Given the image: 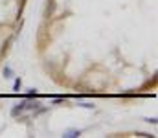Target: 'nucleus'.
<instances>
[{"instance_id":"nucleus-1","label":"nucleus","mask_w":158,"mask_h":138,"mask_svg":"<svg viewBox=\"0 0 158 138\" xmlns=\"http://www.w3.org/2000/svg\"><path fill=\"white\" fill-rule=\"evenodd\" d=\"M35 107H39L37 101H30L28 98H24V101L17 103V105L11 109V116H19V114H22L24 111H31V109H35Z\"/></svg>"},{"instance_id":"nucleus-3","label":"nucleus","mask_w":158,"mask_h":138,"mask_svg":"<svg viewBox=\"0 0 158 138\" xmlns=\"http://www.w3.org/2000/svg\"><path fill=\"white\" fill-rule=\"evenodd\" d=\"M4 77H7V79L13 77V70H11L9 66H4Z\"/></svg>"},{"instance_id":"nucleus-5","label":"nucleus","mask_w":158,"mask_h":138,"mask_svg":"<svg viewBox=\"0 0 158 138\" xmlns=\"http://www.w3.org/2000/svg\"><path fill=\"white\" fill-rule=\"evenodd\" d=\"M64 99H66V96H59V98H55V99H53V103H63Z\"/></svg>"},{"instance_id":"nucleus-2","label":"nucleus","mask_w":158,"mask_h":138,"mask_svg":"<svg viewBox=\"0 0 158 138\" xmlns=\"http://www.w3.org/2000/svg\"><path fill=\"white\" fill-rule=\"evenodd\" d=\"M20 87H22V79H20V77H17V79H15V83H13V90L19 92V90H20Z\"/></svg>"},{"instance_id":"nucleus-4","label":"nucleus","mask_w":158,"mask_h":138,"mask_svg":"<svg viewBox=\"0 0 158 138\" xmlns=\"http://www.w3.org/2000/svg\"><path fill=\"white\" fill-rule=\"evenodd\" d=\"M64 136H81V131H66Z\"/></svg>"}]
</instances>
